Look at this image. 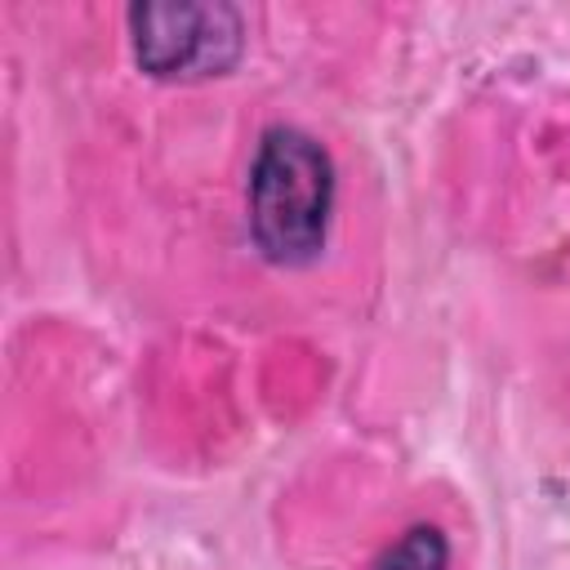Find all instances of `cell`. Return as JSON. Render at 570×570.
I'll return each instance as SVG.
<instances>
[{
    "label": "cell",
    "instance_id": "3",
    "mask_svg": "<svg viewBox=\"0 0 570 570\" xmlns=\"http://www.w3.org/2000/svg\"><path fill=\"white\" fill-rule=\"evenodd\" d=\"M370 570H450V543L436 525H410L374 557Z\"/></svg>",
    "mask_w": 570,
    "mask_h": 570
},
{
    "label": "cell",
    "instance_id": "1",
    "mask_svg": "<svg viewBox=\"0 0 570 570\" xmlns=\"http://www.w3.org/2000/svg\"><path fill=\"white\" fill-rule=\"evenodd\" d=\"M245 196L249 236L267 263L307 267L325 249L334 218V160L312 134L272 125L258 138Z\"/></svg>",
    "mask_w": 570,
    "mask_h": 570
},
{
    "label": "cell",
    "instance_id": "2",
    "mask_svg": "<svg viewBox=\"0 0 570 570\" xmlns=\"http://www.w3.org/2000/svg\"><path fill=\"white\" fill-rule=\"evenodd\" d=\"M134 53L151 76L227 71L240 53V18L227 4H134Z\"/></svg>",
    "mask_w": 570,
    "mask_h": 570
}]
</instances>
